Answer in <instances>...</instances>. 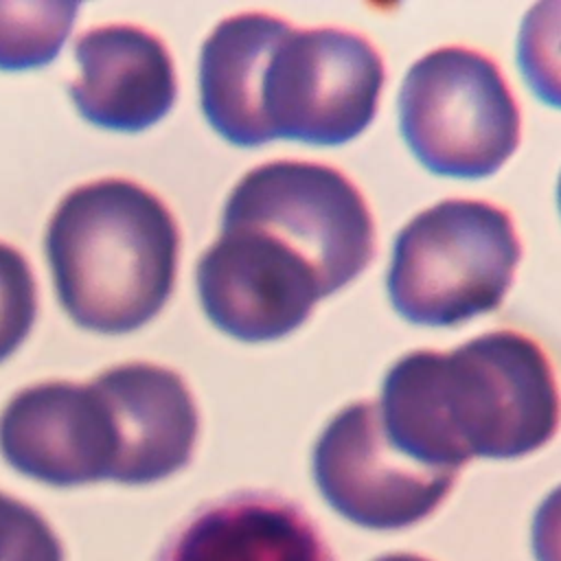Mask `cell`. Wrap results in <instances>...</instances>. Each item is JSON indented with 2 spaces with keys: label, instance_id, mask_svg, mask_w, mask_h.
I'll return each mask as SVG.
<instances>
[{
  "label": "cell",
  "instance_id": "cell-1",
  "mask_svg": "<svg viewBox=\"0 0 561 561\" xmlns=\"http://www.w3.org/2000/svg\"><path fill=\"white\" fill-rule=\"evenodd\" d=\"M377 405L388 443L438 469L526 456L561 423L552 364L517 331H489L449 353L403 355L386 373Z\"/></svg>",
  "mask_w": 561,
  "mask_h": 561
},
{
  "label": "cell",
  "instance_id": "cell-2",
  "mask_svg": "<svg viewBox=\"0 0 561 561\" xmlns=\"http://www.w3.org/2000/svg\"><path fill=\"white\" fill-rule=\"evenodd\" d=\"M44 248L66 313L90 331L127 333L171 296L180 230L153 191L103 178L61 197Z\"/></svg>",
  "mask_w": 561,
  "mask_h": 561
},
{
  "label": "cell",
  "instance_id": "cell-3",
  "mask_svg": "<svg viewBox=\"0 0 561 561\" xmlns=\"http://www.w3.org/2000/svg\"><path fill=\"white\" fill-rule=\"evenodd\" d=\"M519 256L504 208L484 199H443L397 234L388 296L412 324L454 327L502 302Z\"/></svg>",
  "mask_w": 561,
  "mask_h": 561
},
{
  "label": "cell",
  "instance_id": "cell-4",
  "mask_svg": "<svg viewBox=\"0 0 561 561\" xmlns=\"http://www.w3.org/2000/svg\"><path fill=\"white\" fill-rule=\"evenodd\" d=\"M399 127L427 171L486 178L519 145V107L491 57L467 46H443L408 68L399 90Z\"/></svg>",
  "mask_w": 561,
  "mask_h": 561
},
{
  "label": "cell",
  "instance_id": "cell-5",
  "mask_svg": "<svg viewBox=\"0 0 561 561\" xmlns=\"http://www.w3.org/2000/svg\"><path fill=\"white\" fill-rule=\"evenodd\" d=\"M383 81V59L364 35L337 26L294 28L287 22L261 77L263 140L348 142L375 118Z\"/></svg>",
  "mask_w": 561,
  "mask_h": 561
},
{
  "label": "cell",
  "instance_id": "cell-6",
  "mask_svg": "<svg viewBox=\"0 0 561 561\" xmlns=\"http://www.w3.org/2000/svg\"><path fill=\"white\" fill-rule=\"evenodd\" d=\"M221 221L259 226L298 250L329 296L359 276L375 254V224L359 188L337 169L272 160L230 191Z\"/></svg>",
  "mask_w": 561,
  "mask_h": 561
},
{
  "label": "cell",
  "instance_id": "cell-7",
  "mask_svg": "<svg viewBox=\"0 0 561 561\" xmlns=\"http://www.w3.org/2000/svg\"><path fill=\"white\" fill-rule=\"evenodd\" d=\"M458 471L397 451L373 401L340 410L313 447V480L322 497L364 528H405L425 519L447 497Z\"/></svg>",
  "mask_w": 561,
  "mask_h": 561
},
{
  "label": "cell",
  "instance_id": "cell-8",
  "mask_svg": "<svg viewBox=\"0 0 561 561\" xmlns=\"http://www.w3.org/2000/svg\"><path fill=\"white\" fill-rule=\"evenodd\" d=\"M195 280L208 320L241 342L285 337L329 296L298 250L237 221H221L219 237L197 261Z\"/></svg>",
  "mask_w": 561,
  "mask_h": 561
},
{
  "label": "cell",
  "instance_id": "cell-9",
  "mask_svg": "<svg viewBox=\"0 0 561 561\" xmlns=\"http://www.w3.org/2000/svg\"><path fill=\"white\" fill-rule=\"evenodd\" d=\"M0 454L50 486L114 480L121 436L96 379L42 381L15 392L0 414Z\"/></svg>",
  "mask_w": 561,
  "mask_h": 561
},
{
  "label": "cell",
  "instance_id": "cell-10",
  "mask_svg": "<svg viewBox=\"0 0 561 561\" xmlns=\"http://www.w3.org/2000/svg\"><path fill=\"white\" fill-rule=\"evenodd\" d=\"M79 77L70 96L79 114L105 129L140 131L158 123L178 94L164 42L136 24H103L75 42Z\"/></svg>",
  "mask_w": 561,
  "mask_h": 561
},
{
  "label": "cell",
  "instance_id": "cell-11",
  "mask_svg": "<svg viewBox=\"0 0 561 561\" xmlns=\"http://www.w3.org/2000/svg\"><path fill=\"white\" fill-rule=\"evenodd\" d=\"M94 379L112 405L121 436L114 482L151 484L188 465L199 414L175 370L151 362H125Z\"/></svg>",
  "mask_w": 561,
  "mask_h": 561
},
{
  "label": "cell",
  "instance_id": "cell-12",
  "mask_svg": "<svg viewBox=\"0 0 561 561\" xmlns=\"http://www.w3.org/2000/svg\"><path fill=\"white\" fill-rule=\"evenodd\" d=\"M158 561H335L316 522L291 500L243 491L195 511Z\"/></svg>",
  "mask_w": 561,
  "mask_h": 561
},
{
  "label": "cell",
  "instance_id": "cell-13",
  "mask_svg": "<svg viewBox=\"0 0 561 561\" xmlns=\"http://www.w3.org/2000/svg\"><path fill=\"white\" fill-rule=\"evenodd\" d=\"M287 22L248 11L221 20L199 55V101L210 127L232 145H265L259 90L267 53Z\"/></svg>",
  "mask_w": 561,
  "mask_h": 561
},
{
  "label": "cell",
  "instance_id": "cell-14",
  "mask_svg": "<svg viewBox=\"0 0 561 561\" xmlns=\"http://www.w3.org/2000/svg\"><path fill=\"white\" fill-rule=\"evenodd\" d=\"M77 11V2H0V70H24L53 61Z\"/></svg>",
  "mask_w": 561,
  "mask_h": 561
},
{
  "label": "cell",
  "instance_id": "cell-15",
  "mask_svg": "<svg viewBox=\"0 0 561 561\" xmlns=\"http://www.w3.org/2000/svg\"><path fill=\"white\" fill-rule=\"evenodd\" d=\"M515 59L533 94L561 110V0L537 2L526 11Z\"/></svg>",
  "mask_w": 561,
  "mask_h": 561
},
{
  "label": "cell",
  "instance_id": "cell-16",
  "mask_svg": "<svg viewBox=\"0 0 561 561\" xmlns=\"http://www.w3.org/2000/svg\"><path fill=\"white\" fill-rule=\"evenodd\" d=\"M37 313V287L26 256L0 241V362L28 335Z\"/></svg>",
  "mask_w": 561,
  "mask_h": 561
},
{
  "label": "cell",
  "instance_id": "cell-17",
  "mask_svg": "<svg viewBox=\"0 0 561 561\" xmlns=\"http://www.w3.org/2000/svg\"><path fill=\"white\" fill-rule=\"evenodd\" d=\"M0 561H64L50 524L26 502L0 491Z\"/></svg>",
  "mask_w": 561,
  "mask_h": 561
},
{
  "label": "cell",
  "instance_id": "cell-18",
  "mask_svg": "<svg viewBox=\"0 0 561 561\" xmlns=\"http://www.w3.org/2000/svg\"><path fill=\"white\" fill-rule=\"evenodd\" d=\"M533 552L537 561H561V484L543 497L535 513Z\"/></svg>",
  "mask_w": 561,
  "mask_h": 561
},
{
  "label": "cell",
  "instance_id": "cell-19",
  "mask_svg": "<svg viewBox=\"0 0 561 561\" xmlns=\"http://www.w3.org/2000/svg\"><path fill=\"white\" fill-rule=\"evenodd\" d=\"M377 561H427L419 554H408V552H397V554H386V557H379Z\"/></svg>",
  "mask_w": 561,
  "mask_h": 561
},
{
  "label": "cell",
  "instance_id": "cell-20",
  "mask_svg": "<svg viewBox=\"0 0 561 561\" xmlns=\"http://www.w3.org/2000/svg\"><path fill=\"white\" fill-rule=\"evenodd\" d=\"M557 204H559V213H561V175H559V184H557Z\"/></svg>",
  "mask_w": 561,
  "mask_h": 561
}]
</instances>
